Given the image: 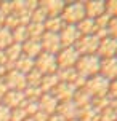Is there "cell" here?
I'll return each mask as SVG.
<instances>
[{"label":"cell","mask_w":117,"mask_h":121,"mask_svg":"<svg viewBox=\"0 0 117 121\" xmlns=\"http://www.w3.org/2000/svg\"><path fill=\"white\" fill-rule=\"evenodd\" d=\"M10 120H11V113H10L8 107L0 105V121H10Z\"/></svg>","instance_id":"cell-3"},{"label":"cell","mask_w":117,"mask_h":121,"mask_svg":"<svg viewBox=\"0 0 117 121\" xmlns=\"http://www.w3.org/2000/svg\"><path fill=\"white\" fill-rule=\"evenodd\" d=\"M18 92H8V94H5V102L8 104V105H15V104L19 102V99H21V96H16Z\"/></svg>","instance_id":"cell-2"},{"label":"cell","mask_w":117,"mask_h":121,"mask_svg":"<svg viewBox=\"0 0 117 121\" xmlns=\"http://www.w3.org/2000/svg\"><path fill=\"white\" fill-rule=\"evenodd\" d=\"M2 22H3V18H2V14H0V24H2Z\"/></svg>","instance_id":"cell-4"},{"label":"cell","mask_w":117,"mask_h":121,"mask_svg":"<svg viewBox=\"0 0 117 121\" xmlns=\"http://www.w3.org/2000/svg\"><path fill=\"white\" fill-rule=\"evenodd\" d=\"M13 45V35L8 29H0V48H8Z\"/></svg>","instance_id":"cell-1"},{"label":"cell","mask_w":117,"mask_h":121,"mask_svg":"<svg viewBox=\"0 0 117 121\" xmlns=\"http://www.w3.org/2000/svg\"><path fill=\"white\" fill-rule=\"evenodd\" d=\"M0 75H2V67H0Z\"/></svg>","instance_id":"cell-5"}]
</instances>
